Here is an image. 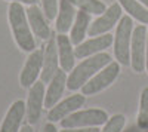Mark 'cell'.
<instances>
[{
	"label": "cell",
	"mask_w": 148,
	"mask_h": 132,
	"mask_svg": "<svg viewBox=\"0 0 148 132\" xmlns=\"http://www.w3.org/2000/svg\"><path fill=\"white\" fill-rule=\"evenodd\" d=\"M8 18L10 24L12 36H14L18 47L24 52H28V54L33 52L36 49V40L33 37V31L27 19V12L24 10L22 3L10 2Z\"/></svg>",
	"instance_id": "6da1fadb"
},
{
	"label": "cell",
	"mask_w": 148,
	"mask_h": 132,
	"mask_svg": "<svg viewBox=\"0 0 148 132\" xmlns=\"http://www.w3.org/2000/svg\"><path fill=\"white\" fill-rule=\"evenodd\" d=\"M113 59L107 52H99L90 55L88 58H83V61L74 67L70 74L67 76V88L68 91H79L89 79H92L98 71L102 70L105 65H108Z\"/></svg>",
	"instance_id": "7a4b0ae2"
},
{
	"label": "cell",
	"mask_w": 148,
	"mask_h": 132,
	"mask_svg": "<svg viewBox=\"0 0 148 132\" xmlns=\"http://www.w3.org/2000/svg\"><path fill=\"white\" fill-rule=\"evenodd\" d=\"M133 33V21L129 15L121 16L117 22V28L114 34V56L120 65L130 64V43Z\"/></svg>",
	"instance_id": "3957f363"
},
{
	"label": "cell",
	"mask_w": 148,
	"mask_h": 132,
	"mask_svg": "<svg viewBox=\"0 0 148 132\" xmlns=\"http://www.w3.org/2000/svg\"><path fill=\"white\" fill-rule=\"evenodd\" d=\"M119 74H120V64L117 61H111L108 65H105L92 79H89L84 83L82 86V94L84 97H89V95H96L102 92L104 89L113 85Z\"/></svg>",
	"instance_id": "277c9868"
},
{
	"label": "cell",
	"mask_w": 148,
	"mask_h": 132,
	"mask_svg": "<svg viewBox=\"0 0 148 132\" xmlns=\"http://www.w3.org/2000/svg\"><path fill=\"white\" fill-rule=\"evenodd\" d=\"M107 120H108V113L105 110L88 109L71 113L59 123L62 128H88V126H101Z\"/></svg>",
	"instance_id": "5b68a950"
},
{
	"label": "cell",
	"mask_w": 148,
	"mask_h": 132,
	"mask_svg": "<svg viewBox=\"0 0 148 132\" xmlns=\"http://www.w3.org/2000/svg\"><path fill=\"white\" fill-rule=\"evenodd\" d=\"M145 47H147V28L144 24L135 27L130 43V65L133 71L142 73L145 70Z\"/></svg>",
	"instance_id": "8992f818"
},
{
	"label": "cell",
	"mask_w": 148,
	"mask_h": 132,
	"mask_svg": "<svg viewBox=\"0 0 148 132\" xmlns=\"http://www.w3.org/2000/svg\"><path fill=\"white\" fill-rule=\"evenodd\" d=\"M121 14H123V8L119 3H114L110 8H107L104 14H101L93 22H90L89 30H88L89 36H101V34L108 33L120 21V18L123 16Z\"/></svg>",
	"instance_id": "52a82bcc"
},
{
	"label": "cell",
	"mask_w": 148,
	"mask_h": 132,
	"mask_svg": "<svg viewBox=\"0 0 148 132\" xmlns=\"http://www.w3.org/2000/svg\"><path fill=\"white\" fill-rule=\"evenodd\" d=\"M43 67V49H34L30 52L25 64H24L21 74H19V83L22 88H31L37 82V77L42 73Z\"/></svg>",
	"instance_id": "ba28073f"
},
{
	"label": "cell",
	"mask_w": 148,
	"mask_h": 132,
	"mask_svg": "<svg viewBox=\"0 0 148 132\" xmlns=\"http://www.w3.org/2000/svg\"><path fill=\"white\" fill-rule=\"evenodd\" d=\"M45 105V83L36 82L30 88L28 98L25 104V116L30 125H36L42 116V110Z\"/></svg>",
	"instance_id": "9c48e42d"
},
{
	"label": "cell",
	"mask_w": 148,
	"mask_h": 132,
	"mask_svg": "<svg viewBox=\"0 0 148 132\" xmlns=\"http://www.w3.org/2000/svg\"><path fill=\"white\" fill-rule=\"evenodd\" d=\"M84 100H86V97H84L83 94L70 95V97L65 98L64 101H61V102L55 104L52 109H49L47 120L52 122V123L61 122L62 119H65V117L70 116L71 113L80 110V107L84 104Z\"/></svg>",
	"instance_id": "30bf717a"
},
{
	"label": "cell",
	"mask_w": 148,
	"mask_h": 132,
	"mask_svg": "<svg viewBox=\"0 0 148 132\" xmlns=\"http://www.w3.org/2000/svg\"><path fill=\"white\" fill-rule=\"evenodd\" d=\"M114 42V36L113 34H101V36H96V37H92L86 42H82L80 45H77L74 47V55L79 59H83V58H88L90 55H95V54H99V52H104L107 47H110Z\"/></svg>",
	"instance_id": "8fae6325"
},
{
	"label": "cell",
	"mask_w": 148,
	"mask_h": 132,
	"mask_svg": "<svg viewBox=\"0 0 148 132\" xmlns=\"http://www.w3.org/2000/svg\"><path fill=\"white\" fill-rule=\"evenodd\" d=\"M59 67V56H58V46H56V37L51 36L47 40L45 49H43V67L40 73V80L43 83H49L56 70Z\"/></svg>",
	"instance_id": "7c38bea8"
},
{
	"label": "cell",
	"mask_w": 148,
	"mask_h": 132,
	"mask_svg": "<svg viewBox=\"0 0 148 132\" xmlns=\"http://www.w3.org/2000/svg\"><path fill=\"white\" fill-rule=\"evenodd\" d=\"M27 12V19L31 27V31L36 37H39L40 40H49L51 39V27H49V19L45 18V12L37 6V5H30Z\"/></svg>",
	"instance_id": "4fadbf2b"
},
{
	"label": "cell",
	"mask_w": 148,
	"mask_h": 132,
	"mask_svg": "<svg viewBox=\"0 0 148 132\" xmlns=\"http://www.w3.org/2000/svg\"><path fill=\"white\" fill-rule=\"evenodd\" d=\"M65 88H67V71H64L62 68H58L53 77L51 79V82H49V86L45 92L46 109H52L55 104H58Z\"/></svg>",
	"instance_id": "5bb4252c"
},
{
	"label": "cell",
	"mask_w": 148,
	"mask_h": 132,
	"mask_svg": "<svg viewBox=\"0 0 148 132\" xmlns=\"http://www.w3.org/2000/svg\"><path fill=\"white\" fill-rule=\"evenodd\" d=\"M24 117H25V102L22 100L14 101L0 125V132H19Z\"/></svg>",
	"instance_id": "9a60e30c"
},
{
	"label": "cell",
	"mask_w": 148,
	"mask_h": 132,
	"mask_svg": "<svg viewBox=\"0 0 148 132\" xmlns=\"http://www.w3.org/2000/svg\"><path fill=\"white\" fill-rule=\"evenodd\" d=\"M56 46H58V56H59V67L64 71H71L74 68V45L70 40V36H65L64 33H58L56 36Z\"/></svg>",
	"instance_id": "2e32d148"
},
{
	"label": "cell",
	"mask_w": 148,
	"mask_h": 132,
	"mask_svg": "<svg viewBox=\"0 0 148 132\" xmlns=\"http://www.w3.org/2000/svg\"><path fill=\"white\" fill-rule=\"evenodd\" d=\"M76 6L70 3L68 0H59V9H58V15H56V31L58 33H68L71 30L73 22L76 19Z\"/></svg>",
	"instance_id": "e0dca14e"
},
{
	"label": "cell",
	"mask_w": 148,
	"mask_h": 132,
	"mask_svg": "<svg viewBox=\"0 0 148 132\" xmlns=\"http://www.w3.org/2000/svg\"><path fill=\"white\" fill-rule=\"evenodd\" d=\"M90 25V14L84 10H79L76 14V19L73 22V27L70 30V40L74 46L80 45L84 40V36Z\"/></svg>",
	"instance_id": "ac0fdd59"
},
{
	"label": "cell",
	"mask_w": 148,
	"mask_h": 132,
	"mask_svg": "<svg viewBox=\"0 0 148 132\" xmlns=\"http://www.w3.org/2000/svg\"><path fill=\"white\" fill-rule=\"evenodd\" d=\"M119 5L123 10L127 12L132 19H136L141 24H148V9L138 0H119Z\"/></svg>",
	"instance_id": "d6986e66"
},
{
	"label": "cell",
	"mask_w": 148,
	"mask_h": 132,
	"mask_svg": "<svg viewBox=\"0 0 148 132\" xmlns=\"http://www.w3.org/2000/svg\"><path fill=\"white\" fill-rule=\"evenodd\" d=\"M70 3H73L76 8L80 10H84L90 15H101L105 12L107 6L101 0H68Z\"/></svg>",
	"instance_id": "ffe728a7"
},
{
	"label": "cell",
	"mask_w": 148,
	"mask_h": 132,
	"mask_svg": "<svg viewBox=\"0 0 148 132\" xmlns=\"http://www.w3.org/2000/svg\"><path fill=\"white\" fill-rule=\"evenodd\" d=\"M138 126L141 129H148V88H144L139 100V113H138Z\"/></svg>",
	"instance_id": "44dd1931"
},
{
	"label": "cell",
	"mask_w": 148,
	"mask_h": 132,
	"mask_svg": "<svg viewBox=\"0 0 148 132\" xmlns=\"http://www.w3.org/2000/svg\"><path fill=\"white\" fill-rule=\"evenodd\" d=\"M126 123V117L123 114H114L108 117V120L104 123V129L101 132H121Z\"/></svg>",
	"instance_id": "7402d4cb"
},
{
	"label": "cell",
	"mask_w": 148,
	"mask_h": 132,
	"mask_svg": "<svg viewBox=\"0 0 148 132\" xmlns=\"http://www.w3.org/2000/svg\"><path fill=\"white\" fill-rule=\"evenodd\" d=\"M42 6H43V12L49 21L56 19L58 15V9H59V0H40Z\"/></svg>",
	"instance_id": "603a6c76"
},
{
	"label": "cell",
	"mask_w": 148,
	"mask_h": 132,
	"mask_svg": "<svg viewBox=\"0 0 148 132\" xmlns=\"http://www.w3.org/2000/svg\"><path fill=\"white\" fill-rule=\"evenodd\" d=\"M59 132H101L98 126H88V128H62Z\"/></svg>",
	"instance_id": "cb8c5ba5"
},
{
	"label": "cell",
	"mask_w": 148,
	"mask_h": 132,
	"mask_svg": "<svg viewBox=\"0 0 148 132\" xmlns=\"http://www.w3.org/2000/svg\"><path fill=\"white\" fill-rule=\"evenodd\" d=\"M8 2H16V3H22V5H37L39 0H8Z\"/></svg>",
	"instance_id": "d4e9b609"
},
{
	"label": "cell",
	"mask_w": 148,
	"mask_h": 132,
	"mask_svg": "<svg viewBox=\"0 0 148 132\" xmlns=\"http://www.w3.org/2000/svg\"><path fill=\"white\" fill-rule=\"evenodd\" d=\"M45 132H58V129H56V126L52 122H49V123L45 125Z\"/></svg>",
	"instance_id": "484cf974"
},
{
	"label": "cell",
	"mask_w": 148,
	"mask_h": 132,
	"mask_svg": "<svg viewBox=\"0 0 148 132\" xmlns=\"http://www.w3.org/2000/svg\"><path fill=\"white\" fill-rule=\"evenodd\" d=\"M145 70L148 71V30H147V47H145Z\"/></svg>",
	"instance_id": "4316f807"
},
{
	"label": "cell",
	"mask_w": 148,
	"mask_h": 132,
	"mask_svg": "<svg viewBox=\"0 0 148 132\" xmlns=\"http://www.w3.org/2000/svg\"><path fill=\"white\" fill-rule=\"evenodd\" d=\"M19 132H34V131H33L31 125H25V126H22V128L19 129Z\"/></svg>",
	"instance_id": "83f0119b"
},
{
	"label": "cell",
	"mask_w": 148,
	"mask_h": 132,
	"mask_svg": "<svg viewBox=\"0 0 148 132\" xmlns=\"http://www.w3.org/2000/svg\"><path fill=\"white\" fill-rule=\"evenodd\" d=\"M138 2H141V3H142V5H144V6L148 9V0H138Z\"/></svg>",
	"instance_id": "f1b7e54d"
}]
</instances>
